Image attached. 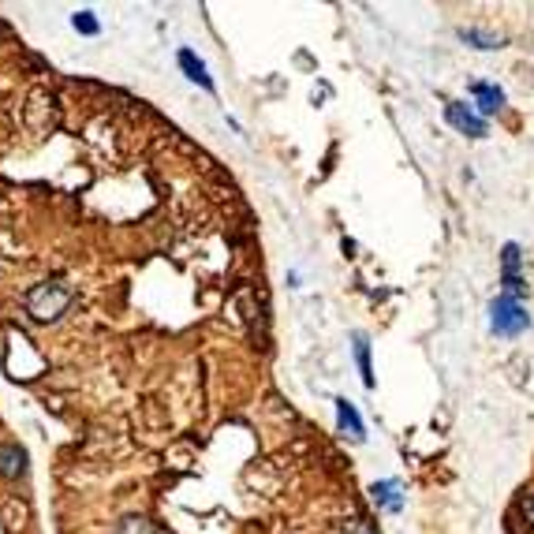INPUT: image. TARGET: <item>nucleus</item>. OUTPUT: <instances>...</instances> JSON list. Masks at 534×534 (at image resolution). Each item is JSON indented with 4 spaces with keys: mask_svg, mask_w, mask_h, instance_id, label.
Here are the masks:
<instances>
[{
    "mask_svg": "<svg viewBox=\"0 0 534 534\" xmlns=\"http://www.w3.org/2000/svg\"><path fill=\"white\" fill-rule=\"evenodd\" d=\"M5 30H8V26H5V23H0V34H5Z\"/></svg>",
    "mask_w": 534,
    "mask_h": 534,
    "instance_id": "dca6fc26",
    "label": "nucleus"
},
{
    "mask_svg": "<svg viewBox=\"0 0 534 534\" xmlns=\"http://www.w3.org/2000/svg\"><path fill=\"white\" fill-rule=\"evenodd\" d=\"M471 93H475V105H479L482 116H493V112L505 109V90L493 86V83H475Z\"/></svg>",
    "mask_w": 534,
    "mask_h": 534,
    "instance_id": "39448f33",
    "label": "nucleus"
},
{
    "mask_svg": "<svg viewBox=\"0 0 534 534\" xmlns=\"http://www.w3.org/2000/svg\"><path fill=\"white\" fill-rule=\"evenodd\" d=\"M26 475V449L19 442L0 445V479H19Z\"/></svg>",
    "mask_w": 534,
    "mask_h": 534,
    "instance_id": "20e7f679",
    "label": "nucleus"
},
{
    "mask_svg": "<svg viewBox=\"0 0 534 534\" xmlns=\"http://www.w3.org/2000/svg\"><path fill=\"white\" fill-rule=\"evenodd\" d=\"M460 38L467 45H475V49H500L505 45L500 34H493V30H479V26H460Z\"/></svg>",
    "mask_w": 534,
    "mask_h": 534,
    "instance_id": "1a4fd4ad",
    "label": "nucleus"
},
{
    "mask_svg": "<svg viewBox=\"0 0 534 534\" xmlns=\"http://www.w3.org/2000/svg\"><path fill=\"white\" fill-rule=\"evenodd\" d=\"M336 422H340L344 433L352 437V442H363V437H366L363 419H359V412H355V403H348V400H336Z\"/></svg>",
    "mask_w": 534,
    "mask_h": 534,
    "instance_id": "0eeeda50",
    "label": "nucleus"
},
{
    "mask_svg": "<svg viewBox=\"0 0 534 534\" xmlns=\"http://www.w3.org/2000/svg\"><path fill=\"white\" fill-rule=\"evenodd\" d=\"M340 534H378V530H374L370 519H359V516H355V519H348V523L340 527Z\"/></svg>",
    "mask_w": 534,
    "mask_h": 534,
    "instance_id": "4468645a",
    "label": "nucleus"
},
{
    "mask_svg": "<svg viewBox=\"0 0 534 534\" xmlns=\"http://www.w3.org/2000/svg\"><path fill=\"white\" fill-rule=\"evenodd\" d=\"M519 266H523V255H519V247L516 243H505V250H500V277H519Z\"/></svg>",
    "mask_w": 534,
    "mask_h": 534,
    "instance_id": "9b49d317",
    "label": "nucleus"
},
{
    "mask_svg": "<svg viewBox=\"0 0 534 534\" xmlns=\"http://www.w3.org/2000/svg\"><path fill=\"white\" fill-rule=\"evenodd\" d=\"M519 512H523V523L534 527V493H527V497L519 500Z\"/></svg>",
    "mask_w": 534,
    "mask_h": 534,
    "instance_id": "2eb2a0df",
    "label": "nucleus"
},
{
    "mask_svg": "<svg viewBox=\"0 0 534 534\" xmlns=\"http://www.w3.org/2000/svg\"><path fill=\"white\" fill-rule=\"evenodd\" d=\"M72 26L79 30V34H98V30H102L98 19H93V12H79V15L72 19Z\"/></svg>",
    "mask_w": 534,
    "mask_h": 534,
    "instance_id": "ddd939ff",
    "label": "nucleus"
},
{
    "mask_svg": "<svg viewBox=\"0 0 534 534\" xmlns=\"http://www.w3.org/2000/svg\"><path fill=\"white\" fill-rule=\"evenodd\" d=\"M75 303V288L60 285V280H45L26 292V314L34 322H56L60 314H68V306Z\"/></svg>",
    "mask_w": 534,
    "mask_h": 534,
    "instance_id": "f257e3e1",
    "label": "nucleus"
},
{
    "mask_svg": "<svg viewBox=\"0 0 534 534\" xmlns=\"http://www.w3.org/2000/svg\"><path fill=\"white\" fill-rule=\"evenodd\" d=\"M180 68L187 72V79H191V83H199L202 90H213V79L206 75V64H202V60H199L191 49H180Z\"/></svg>",
    "mask_w": 534,
    "mask_h": 534,
    "instance_id": "6e6552de",
    "label": "nucleus"
},
{
    "mask_svg": "<svg viewBox=\"0 0 534 534\" xmlns=\"http://www.w3.org/2000/svg\"><path fill=\"white\" fill-rule=\"evenodd\" d=\"M355 363H359V374H363V385L374 389V366H370V340L363 333H355Z\"/></svg>",
    "mask_w": 534,
    "mask_h": 534,
    "instance_id": "9d476101",
    "label": "nucleus"
},
{
    "mask_svg": "<svg viewBox=\"0 0 534 534\" xmlns=\"http://www.w3.org/2000/svg\"><path fill=\"white\" fill-rule=\"evenodd\" d=\"M370 497H374V505H382L385 512H400V509H403V493H400V482H396V479L374 482V486H370Z\"/></svg>",
    "mask_w": 534,
    "mask_h": 534,
    "instance_id": "423d86ee",
    "label": "nucleus"
},
{
    "mask_svg": "<svg viewBox=\"0 0 534 534\" xmlns=\"http://www.w3.org/2000/svg\"><path fill=\"white\" fill-rule=\"evenodd\" d=\"M445 120L452 123V128H456L460 135H471V139H482V135H490L486 120H482L475 109L460 105V102H449V109H445Z\"/></svg>",
    "mask_w": 534,
    "mask_h": 534,
    "instance_id": "7ed1b4c3",
    "label": "nucleus"
},
{
    "mask_svg": "<svg viewBox=\"0 0 534 534\" xmlns=\"http://www.w3.org/2000/svg\"><path fill=\"white\" fill-rule=\"evenodd\" d=\"M116 534H153V523L150 519H142V516H128L120 523V530Z\"/></svg>",
    "mask_w": 534,
    "mask_h": 534,
    "instance_id": "f8f14e48",
    "label": "nucleus"
},
{
    "mask_svg": "<svg viewBox=\"0 0 534 534\" xmlns=\"http://www.w3.org/2000/svg\"><path fill=\"white\" fill-rule=\"evenodd\" d=\"M530 325V314L519 299H509V296H497L490 303V329L497 336H519L523 329Z\"/></svg>",
    "mask_w": 534,
    "mask_h": 534,
    "instance_id": "f03ea898",
    "label": "nucleus"
}]
</instances>
